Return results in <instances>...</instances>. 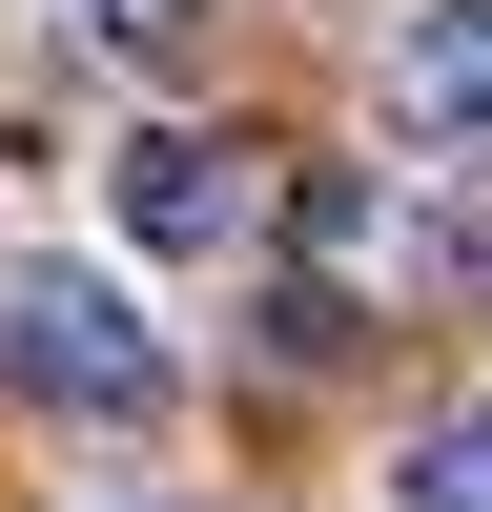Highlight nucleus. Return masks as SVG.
Here are the masks:
<instances>
[{
  "mask_svg": "<svg viewBox=\"0 0 492 512\" xmlns=\"http://www.w3.org/2000/svg\"><path fill=\"white\" fill-rule=\"evenodd\" d=\"M0 390L62 410V431H144L185 390V349L144 328V287L82 267V246H0Z\"/></svg>",
  "mask_w": 492,
  "mask_h": 512,
  "instance_id": "obj_1",
  "label": "nucleus"
},
{
  "mask_svg": "<svg viewBox=\"0 0 492 512\" xmlns=\"http://www.w3.org/2000/svg\"><path fill=\"white\" fill-rule=\"evenodd\" d=\"M103 205H123V246H144V267H226V246L267 226V164H246L226 123H144V144L103 164Z\"/></svg>",
  "mask_w": 492,
  "mask_h": 512,
  "instance_id": "obj_2",
  "label": "nucleus"
},
{
  "mask_svg": "<svg viewBox=\"0 0 492 512\" xmlns=\"http://www.w3.org/2000/svg\"><path fill=\"white\" fill-rule=\"evenodd\" d=\"M369 103H390L410 164H492V0H410L390 62H369Z\"/></svg>",
  "mask_w": 492,
  "mask_h": 512,
  "instance_id": "obj_3",
  "label": "nucleus"
},
{
  "mask_svg": "<svg viewBox=\"0 0 492 512\" xmlns=\"http://www.w3.org/2000/svg\"><path fill=\"white\" fill-rule=\"evenodd\" d=\"M390 512H492V390H472V410H431V431L390 451Z\"/></svg>",
  "mask_w": 492,
  "mask_h": 512,
  "instance_id": "obj_4",
  "label": "nucleus"
},
{
  "mask_svg": "<svg viewBox=\"0 0 492 512\" xmlns=\"http://www.w3.org/2000/svg\"><path fill=\"white\" fill-rule=\"evenodd\" d=\"M62 21L103 41V62H185V41H205V0H62Z\"/></svg>",
  "mask_w": 492,
  "mask_h": 512,
  "instance_id": "obj_5",
  "label": "nucleus"
}]
</instances>
